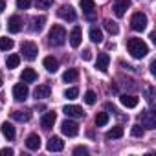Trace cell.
I'll return each instance as SVG.
<instances>
[{
  "instance_id": "obj_1",
  "label": "cell",
  "mask_w": 156,
  "mask_h": 156,
  "mask_svg": "<svg viewBox=\"0 0 156 156\" xmlns=\"http://www.w3.org/2000/svg\"><path fill=\"white\" fill-rule=\"evenodd\" d=\"M127 50H129V53L134 59H143L149 53V46L141 39H136V37H132V39L127 41Z\"/></svg>"
},
{
  "instance_id": "obj_2",
  "label": "cell",
  "mask_w": 156,
  "mask_h": 156,
  "mask_svg": "<svg viewBox=\"0 0 156 156\" xmlns=\"http://www.w3.org/2000/svg\"><path fill=\"white\" fill-rule=\"evenodd\" d=\"M48 42H50V46H62L66 42V30L62 26L55 24L48 33Z\"/></svg>"
},
{
  "instance_id": "obj_3",
  "label": "cell",
  "mask_w": 156,
  "mask_h": 156,
  "mask_svg": "<svg viewBox=\"0 0 156 156\" xmlns=\"http://www.w3.org/2000/svg\"><path fill=\"white\" fill-rule=\"evenodd\" d=\"M130 28L134 31H143L147 28V15L141 13V11H136L130 19Z\"/></svg>"
},
{
  "instance_id": "obj_4",
  "label": "cell",
  "mask_w": 156,
  "mask_h": 156,
  "mask_svg": "<svg viewBox=\"0 0 156 156\" xmlns=\"http://www.w3.org/2000/svg\"><path fill=\"white\" fill-rule=\"evenodd\" d=\"M20 51H22L24 59H28V61H35V59H37V53H39V48H37V44H35V42L26 41V42H22Z\"/></svg>"
},
{
  "instance_id": "obj_5",
  "label": "cell",
  "mask_w": 156,
  "mask_h": 156,
  "mask_svg": "<svg viewBox=\"0 0 156 156\" xmlns=\"http://www.w3.org/2000/svg\"><path fill=\"white\" fill-rule=\"evenodd\" d=\"M57 15H59L62 20H66V22H73V20L77 19V13H75V9H73L70 4L61 6V8L57 9Z\"/></svg>"
},
{
  "instance_id": "obj_6",
  "label": "cell",
  "mask_w": 156,
  "mask_h": 156,
  "mask_svg": "<svg viewBox=\"0 0 156 156\" xmlns=\"http://www.w3.org/2000/svg\"><path fill=\"white\" fill-rule=\"evenodd\" d=\"M61 130H62V134H64V136L73 138V136L79 134V125H77L75 121L66 119V121H62V123H61Z\"/></svg>"
},
{
  "instance_id": "obj_7",
  "label": "cell",
  "mask_w": 156,
  "mask_h": 156,
  "mask_svg": "<svg viewBox=\"0 0 156 156\" xmlns=\"http://www.w3.org/2000/svg\"><path fill=\"white\" fill-rule=\"evenodd\" d=\"M140 121H141V127H145V129H151V130L156 129V116L151 110H143L140 116Z\"/></svg>"
},
{
  "instance_id": "obj_8",
  "label": "cell",
  "mask_w": 156,
  "mask_h": 156,
  "mask_svg": "<svg viewBox=\"0 0 156 156\" xmlns=\"http://www.w3.org/2000/svg\"><path fill=\"white\" fill-rule=\"evenodd\" d=\"M28 96H30V90L24 83H19L13 87V98L17 101H24V99H28Z\"/></svg>"
},
{
  "instance_id": "obj_9",
  "label": "cell",
  "mask_w": 156,
  "mask_h": 156,
  "mask_svg": "<svg viewBox=\"0 0 156 156\" xmlns=\"http://www.w3.org/2000/svg\"><path fill=\"white\" fill-rule=\"evenodd\" d=\"M46 149H48L50 152H61V151L64 149V141H62L59 136H51V138L48 140V143H46Z\"/></svg>"
},
{
  "instance_id": "obj_10",
  "label": "cell",
  "mask_w": 156,
  "mask_h": 156,
  "mask_svg": "<svg viewBox=\"0 0 156 156\" xmlns=\"http://www.w3.org/2000/svg\"><path fill=\"white\" fill-rule=\"evenodd\" d=\"M70 44H72V48H79L81 46V41H83V31H81V28L79 26H75L72 31H70Z\"/></svg>"
},
{
  "instance_id": "obj_11",
  "label": "cell",
  "mask_w": 156,
  "mask_h": 156,
  "mask_svg": "<svg viewBox=\"0 0 156 156\" xmlns=\"http://www.w3.org/2000/svg\"><path fill=\"white\" fill-rule=\"evenodd\" d=\"M62 112H64L68 118H83V116H85L83 108L77 107V105H66V107L62 108Z\"/></svg>"
},
{
  "instance_id": "obj_12",
  "label": "cell",
  "mask_w": 156,
  "mask_h": 156,
  "mask_svg": "<svg viewBox=\"0 0 156 156\" xmlns=\"http://www.w3.org/2000/svg\"><path fill=\"white\" fill-rule=\"evenodd\" d=\"M8 30H9V33H19V31L22 30V19L17 17V15L9 17V20H8Z\"/></svg>"
},
{
  "instance_id": "obj_13",
  "label": "cell",
  "mask_w": 156,
  "mask_h": 156,
  "mask_svg": "<svg viewBox=\"0 0 156 156\" xmlns=\"http://www.w3.org/2000/svg\"><path fill=\"white\" fill-rule=\"evenodd\" d=\"M108 64H110V57H108V53H98V59H96V68H98L99 72H107Z\"/></svg>"
},
{
  "instance_id": "obj_14",
  "label": "cell",
  "mask_w": 156,
  "mask_h": 156,
  "mask_svg": "<svg viewBox=\"0 0 156 156\" xmlns=\"http://www.w3.org/2000/svg\"><path fill=\"white\" fill-rule=\"evenodd\" d=\"M26 147L30 151H39L41 149V138H39V134H30L26 138Z\"/></svg>"
},
{
  "instance_id": "obj_15",
  "label": "cell",
  "mask_w": 156,
  "mask_h": 156,
  "mask_svg": "<svg viewBox=\"0 0 156 156\" xmlns=\"http://www.w3.org/2000/svg\"><path fill=\"white\" fill-rule=\"evenodd\" d=\"M0 129H2V134L6 136V140H15V136H17V132H15V127L9 123V121H4L2 123V127H0Z\"/></svg>"
},
{
  "instance_id": "obj_16",
  "label": "cell",
  "mask_w": 156,
  "mask_h": 156,
  "mask_svg": "<svg viewBox=\"0 0 156 156\" xmlns=\"http://www.w3.org/2000/svg\"><path fill=\"white\" fill-rule=\"evenodd\" d=\"M42 64H44V68L50 72V73H53V72H57V68H59V61L55 59V57H51V55H48V57H44V61H42Z\"/></svg>"
},
{
  "instance_id": "obj_17",
  "label": "cell",
  "mask_w": 156,
  "mask_h": 156,
  "mask_svg": "<svg viewBox=\"0 0 156 156\" xmlns=\"http://www.w3.org/2000/svg\"><path fill=\"white\" fill-rule=\"evenodd\" d=\"M130 8V2H127V0H119V2H116L114 4V13H116V17H123L125 15V11Z\"/></svg>"
},
{
  "instance_id": "obj_18",
  "label": "cell",
  "mask_w": 156,
  "mask_h": 156,
  "mask_svg": "<svg viewBox=\"0 0 156 156\" xmlns=\"http://www.w3.org/2000/svg\"><path fill=\"white\" fill-rule=\"evenodd\" d=\"M50 92H51V88H50L48 85H39V87L35 88L33 96H35L37 99H46V98H50Z\"/></svg>"
},
{
  "instance_id": "obj_19",
  "label": "cell",
  "mask_w": 156,
  "mask_h": 156,
  "mask_svg": "<svg viewBox=\"0 0 156 156\" xmlns=\"http://www.w3.org/2000/svg\"><path fill=\"white\" fill-rule=\"evenodd\" d=\"M119 101H121V105L127 107V108H134V107H138V103H140V99H138L136 96H127V94L121 96Z\"/></svg>"
},
{
  "instance_id": "obj_20",
  "label": "cell",
  "mask_w": 156,
  "mask_h": 156,
  "mask_svg": "<svg viewBox=\"0 0 156 156\" xmlns=\"http://www.w3.org/2000/svg\"><path fill=\"white\" fill-rule=\"evenodd\" d=\"M55 119H57L55 112H46V114L42 116V119H41V125H42L44 129H51L53 123H55Z\"/></svg>"
},
{
  "instance_id": "obj_21",
  "label": "cell",
  "mask_w": 156,
  "mask_h": 156,
  "mask_svg": "<svg viewBox=\"0 0 156 156\" xmlns=\"http://www.w3.org/2000/svg\"><path fill=\"white\" fill-rule=\"evenodd\" d=\"M20 79H22L24 83H33V81H37V72H35L33 68H26V70L20 73Z\"/></svg>"
},
{
  "instance_id": "obj_22",
  "label": "cell",
  "mask_w": 156,
  "mask_h": 156,
  "mask_svg": "<svg viewBox=\"0 0 156 156\" xmlns=\"http://www.w3.org/2000/svg\"><path fill=\"white\" fill-rule=\"evenodd\" d=\"M11 118H13L15 121H20V123H24V121H30V118H31V112H30V110H15V112L11 114Z\"/></svg>"
},
{
  "instance_id": "obj_23",
  "label": "cell",
  "mask_w": 156,
  "mask_h": 156,
  "mask_svg": "<svg viewBox=\"0 0 156 156\" xmlns=\"http://www.w3.org/2000/svg\"><path fill=\"white\" fill-rule=\"evenodd\" d=\"M77 77H79V72H77L75 68H68L62 73V81L64 83H73V81H77Z\"/></svg>"
},
{
  "instance_id": "obj_24",
  "label": "cell",
  "mask_w": 156,
  "mask_h": 156,
  "mask_svg": "<svg viewBox=\"0 0 156 156\" xmlns=\"http://www.w3.org/2000/svg\"><path fill=\"white\" fill-rule=\"evenodd\" d=\"M79 6H81V9L88 15V19H92V11H94V8H96V2H94V0H81Z\"/></svg>"
},
{
  "instance_id": "obj_25",
  "label": "cell",
  "mask_w": 156,
  "mask_h": 156,
  "mask_svg": "<svg viewBox=\"0 0 156 156\" xmlns=\"http://www.w3.org/2000/svg\"><path fill=\"white\" fill-rule=\"evenodd\" d=\"M123 132H125V130H123V127H119V125H118V127H112V129L105 134V138H107V140H118V138H121V136H123Z\"/></svg>"
},
{
  "instance_id": "obj_26",
  "label": "cell",
  "mask_w": 156,
  "mask_h": 156,
  "mask_svg": "<svg viewBox=\"0 0 156 156\" xmlns=\"http://www.w3.org/2000/svg\"><path fill=\"white\" fill-rule=\"evenodd\" d=\"M20 64V57L17 55V53H11L8 59H6V66L9 68V70H13V68H17Z\"/></svg>"
},
{
  "instance_id": "obj_27",
  "label": "cell",
  "mask_w": 156,
  "mask_h": 156,
  "mask_svg": "<svg viewBox=\"0 0 156 156\" xmlns=\"http://www.w3.org/2000/svg\"><path fill=\"white\" fill-rule=\"evenodd\" d=\"M13 46H15V42H13L11 39H8V37H0V50H2V51H9Z\"/></svg>"
},
{
  "instance_id": "obj_28",
  "label": "cell",
  "mask_w": 156,
  "mask_h": 156,
  "mask_svg": "<svg viewBox=\"0 0 156 156\" xmlns=\"http://www.w3.org/2000/svg\"><path fill=\"white\" fill-rule=\"evenodd\" d=\"M105 28H107V31H108L110 35H118V33H119L118 24H116L114 20H110V19H107V20H105Z\"/></svg>"
},
{
  "instance_id": "obj_29",
  "label": "cell",
  "mask_w": 156,
  "mask_h": 156,
  "mask_svg": "<svg viewBox=\"0 0 156 156\" xmlns=\"http://www.w3.org/2000/svg\"><path fill=\"white\" fill-rule=\"evenodd\" d=\"M90 41H94V42H101L103 41V33H101V30L99 28H90Z\"/></svg>"
},
{
  "instance_id": "obj_30",
  "label": "cell",
  "mask_w": 156,
  "mask_h": 156,
  "mask_svg": "<svg viewBox=\"0 0 156 156\" xmlns=\"http://www.w3.org/2000/svg\"><path fill=\"white\" fill-rule=\"evenodd\" d=\"M108 123V114L107 112H99L98 116H96V125L98 127H103V125H107Z\"/></svg>"
},
{
  "instance_id": "obj_31",
  "label": "cell",
  "mask_w": 156,
  "mask_h": 156,
  "mask_svg": "<svg viewBox=\"0 0 156 156\" xmlns=\"http://www.w3.org/2000/svg\"><path fill=\"white\" fill-rule=\"evenodd\" d=\"M77 96H79V88H77V87H72V88L64 90V98L66 99H75Z\"/></svg>"
},
{
  "instance_id": "obj_32",
  "label": "cell",
  "mask_w": 156,
  "mask_h": 156,
  "mask_svg": "<svg viewBox=\"0 0 156 156\" xmlns=\"http://www.w3.org/2000/svg\"><path fill=\"white\" fill-rule=\"evenodd\" d=\"M44 22H46V17H37L33 20V31H41L44 28Z\"/></svg>"
},
{
  "instance_id": "obj_33",
  "label": "cell",
  "mask_w": 156,
  "mask_h": 156,
  "mask_svg": "<svg viewBox=\"0 0 156 156\" xmlns=\"http://www.w3.org/2000/svg\"><path fill=\"white\" fill-rule=\"evenodd\" d=\"M35 4H37L39 9H48V8L53 6V0H35Z\"/></svg>"
},
{
  "instance_id": "obj_34",
  "label": "cell",
  "mask_w": 156,
  "mask_h": 156,
  "mask_svg": "<svg viewBox=\"0 0 156 156\" xmlns=\"http://www.w3.org/2000/svg\"><path fill=\"white\" fill-rule=\"evenodd\" d=\"M83 99H85V103H87V105H94L98 98H96V92H92V90H88V92L85 94V98H83Z\"/></svg>"
},
{
  "instance_id": "obj_35",
  "label": "cell",
  "mask_w": 156,
  "mask_h": 156,
  "mask_svg": "<svg viewBox=\"0 0 156 156\" xmlns=\"http://www.w3.org/2000/svg\"><path fill=\"white\" fill-rule=\"evenodd\" d=\"M143 132H145V130H143V127H141V125H134V127L130 129V134H132L134 138H141V136H143Z\"/></svg>"
},
{
  "instance_id": "obj_36",
  "label": "cell",
  "mask_w": 156,
  "mask_h": 156,
  "mask_svg": "<svg viewBox=\"0 0 156 156\" xmlns=\"http://www.w3.org/2000/svg\"><path fill=\"white\" fill-rule=\"evenodd\" d=\"M31 6V0H17V8L19 9H28Z\"/></svg>"
},
{
  "instance_id": "obj_37",
  "label": "cell",
  "mask_w": 156,
  "mask_h": 156,
  "mask_svg": "<svg viewBox=\"0 0 156 156\" xmlns=\"http://www.w3.org/2000/svg\"><path fill=\"white\" fill-rule=\"evenodd\" d=\"M73 154H88V149L87 147H75L73 149Z\"/></svg>"
},
{
  "instance_id": "obj_38",
  "label": "cell",
  "mask_w": 156,
  "mask_h": 156,
  "mask_svg": "<svg viewBox=\"0 0 156 156\" xmlns=\"http://www.w3.org/2000/svg\"><path fill=\"white\" fill-rule=\"evenodd\" d=\"M81 57H83V61H90V59H92V51H90V50H83Z\"/></svg>"
},
{
  "instance_id": "obj_39",
  "label": "cell",
  "mask_w": 156,
  "mask_h": 156,
  "mask_svg": "<svg viewBox=\"0 0 156 156\" xmlns=\"http://www.w3.org/2000/svg\"><path fill=\"white\" fill-rule=\"evenodd\" d=\"M11 156L13 154V149H9V147H6V149H2V151H0V156Z\"/></svg>"
},
{
  "instance_id": "obj_40",
  "label": "cell",
  "mask_w": 156,
  "mask_h": 156,
  "mask_svg": "<svg viewBox=\"0 0 156 156\" xmlns=\"http://www.w3.org/2000/svg\"><path fill=\"white\" fill-rule=\"evenodd\" d=\"M147 101H149V103L152 105V88H151V87L147 88Z\"/></svg>"
},
{
  "instance_id": "obj_41",
  "label": "cell",
  "mask_w": 156,
  "mask_h": 156,
  "mask_svg": "<svg viewBox=\"0 0 156 156\" xmlns=\"http://www.w3.org/2000/svg\"><path fill=\"white\" fill-rule=\"evenodd\" d=\"M151 73H152V75L156 73V61H152V62H151Z\"/></svg>"
},
{
  "instance_id": "obj_42",
  "label": "cell",
  "mask_w": 156,
  "mask_h": 156,
  "mask_svg": "<svg viewBox=\"0 0 156 156\" xmlns=\"http://www.w3.org/2000/svg\"><path fill=\"white\" fill-rule=\"evenodd\" d=\"M105 108H107V110H112V112H116V107H114V105H110V103H107V105H105Z\"/></svg>"
},
{
  "instance_id": "obj_43",
  "label": "cell",
  "mask_w": 156,
  "mask_h": 156,
  "mask_svg": "<svg viewBox=\"0 0 156 156\" xmlns=\"http://www.w3.org/2000/svg\"><path fill=\"white\" fill-rule=\"evenodd\" d=\"M6 9V0H0V13Z\"/></svg>"
},
{
  "instance_id": "obj_44",
  "label": "cell",
  "mask_w": 156,
  "mask_h": 156,
  "mask_svg": "<svg viewBox=\"0 0 156 156\" xmlns=\"http://www.w3.org/2000/svg\"><path fill=\"white\" fill-rule=\"evenodd\" d=\"M0 87H2V77H0Z\"/></svg>"
}]
</instances>
